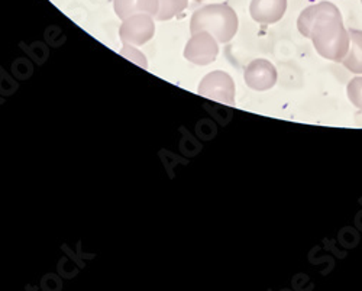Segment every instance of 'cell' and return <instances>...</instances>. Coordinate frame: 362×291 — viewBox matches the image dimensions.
Instances as JSON below:
<instances>
[{"mask_svg":"<svg viewBox=\"0 0 362 291\" xmlns=\"http://www.w3.org/2000/svg\"><path fill=\"white\" fill-rule=\"evenodd\" d=\"M244 80L250 89L265 92L269 90L271 87H274L277 83V70L273 63L258 58V60H254L247 66Z\"/></svg>","mask_w":362,"mask_h":291,"instance_id":"6","label":"cell"},{"mask_svg":"<svg viewBox=\"0 0 362 291\" xmlns=\"http://www.w3.org/2000/svg\"><path fill=\"white\" fill-rule=\"evenodd\" d=\"M238 15L226 4L207 5L196 11L190 19V34L207 32L218 42H229L238 32Z\"/></svg>","mask_w":362,"mask_h":291,"instance_id":"2","label":"cell"},{"mask_svg":"<svg viewBox=\"0 0 362 291\" xmlns=\"http://www.w3.org/2000/svg\"><path fill=\"white\" fill-rule=\"evenodd\" d=\"M300 34L310 38L313 47L326 60L342 63L349 51V32L344 26L339 9L330 2L306 8L297 19Z\"/></svg>","mask_w":362,"mask_h":291,"instance_id":"1","label":"cell"},{"mask_svg":"<svg viewBox=\"0 0 362 291\" xmlns=\"http://www.w3.org/2000/svg\"><path fill=\"white\" fill-rule=\"evenodd\" d=\"M349 51L342 60V64L355 74H362V31L349 29Z\"/></svg>","mask_w":362,"mask_h":291,"instance_id":"9","label":"cell"},{"mask_svg":"<svg viewBox=\"0 0 362 291\" xmlns=\"http://www.w3.org/2000/svg\"><path fill=\"white\" fill-rule=\"evenodd\" d=\"M158 2L160 6L156 15L157 20H168L187 8V0H158Z\"/></svg>","mask_w":362,"mask_h":291,"instance_id":"10","label":"cell"},{"mask_svg":"<svg viewBox=\"0 0 362 291\" xmlns=\"http://www.w3.org/2000/svg\"><path fill=\"white\" fill-rule=\"evenodd\" d=\"M199 95L223 105H233L235 83L225 71H212L203 77L197 89Z\"/></svg>","mask_w":362,"mask_h":291,"instance_id":"3","label":"cell"},{"mask_svg":"<svg viewBox=\"0 0 362 291\" xmlns=\"http://www.w3.org/2000/svg\"><path fill=\"white\" fill-rule=\"evenodd\" d=\"M196 2H202V0H196Z\"/></svg>","mask_w":362,"mask_h":291,"instance_id":"13","label":"cell"},{"mask_svg":"<svg viewBox=\"0 0 362 291\" xmlns=\"http://www.w3.org/2000/svg\"><path fill=\"white\" fill-rule=\"evenodd\" d=\"M120 54H122L128 60L134 61L135 64H138L142 69H148V63H146V58L145 55L134 45H124V48L120 49Z\"/></svg>","mask_w":362,"mask_h":291,"instance_id":"12","label":"cell"},{"mask_svg":"<svg viewBox=\"0 0 362 291\" xmlns=\"http://www.w3.org/2000/svg\"><path fill=\"white\" fill-rule=\"evenodd\" d=\"M156 34V23L151 15L138 13L124 19L119 29V37L124 45L139 47L148 42Z\"/></svg>","mask_w":362,"mask_h":291,"instance_id":"4","label":"cell"},{"mask_svg":"<svg viewBox=\"0 0 362 291\" xmlns=\"http://www.w3.org/2000/svg\"><path fill=\"white\" fill-rule=\"evenodd\" d=\"M361 4H362V0H361Z\"/></svg>","mask_w":362,"mask_h":291,"instance_id":"14","label":"cell"},{"mask_svg":"<svg viewBox=\"0 0 362 291\" xmlns=\"http://www.w3.org/2000/svg\"><path fill=\"white\" fill-rule=\"evenodd\" d=\"M219 54L218 40L207 32L194 34L185 48V58L197 66H209L216 61Z\"/></svg>","mask_w":362,"mask_h":291,"instance_id":"5","label":"cell"},{"mask_svg":"<svg viewBox=\"0 0 362 291\" xmlns=\"http://www.w3.org/2000/svg\"><path fill=\"white\" fill-rule=\"evenodd\" d=\"M158 0H115L113 2L115 13L122 20L138 13L156 16L158 12Z\"/></svg>","mask_w":362,"mask_h":291,"instance_id":"8","label":"cell"},{"mask_svg":"<svg viewBox=\"0 0 362 291\" xmlns=\"http://www.w3.org/2000/svg\"><path fill=\"white\" fill-rule=\"evenodd\" d=\"M346 93L349 102L355 107L362 110V77H355L348 83Z\"/></svg>","mask_w":362,"mask_h":291,"instance_id":"11","label":"cell"},{"mask_svg":"<svg viewBox=\"0 0 362 291\" xmlns=\"http://www.w3.org/2000/svg\"><path fill=\"white\" fill-rule=\"evenodd\" d=\"M287 11V0H252L250 13L252 19L262 25L277 23Z\"/></svg>","mask_w":362,"mask_h":291,"instance_id":"7","label":"cell"}]
</instances>
